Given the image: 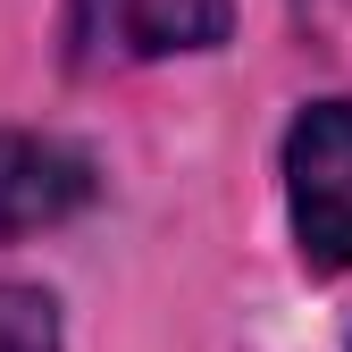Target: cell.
Here are the masks:
<instances>
[{"instance_id":"3957f363","label":"cell","mask_w":352,"mask_h":352,"mask_svg":"<svg viewBox=\"0 0 352 352\" xmlns=\"http://www.w3.org/2000/svg\"><path fill=\"white\" fill-rule=\"evenodd\" d=\"M93 201V160L59 135L0 126V235H42Z\"/></svg>"},{"instance_id":"277c9868","label":"cell","mask_w":352,"mask_h":352,"mask_svg":"<svg viewBox=\"0 0 352 352\" xmlns=\"http://www.w3.org/2000/svg\"><path fill=\"white\" fill-rule=\"evenodd\" d=\"M0 352H59V311H51V294L0 277Z\"/></svg>"},{"instance_id":"7a4b0ae2","label":"cell","mask_w":352,"mask_h":352,"mask_svg":"<svg viewBox=\"0 0 352 352\" xmlns=\"http://www.w3.org/2000/svg\"><path fill=\"white\" fill-rule=\"evenodd\" d=\"M235 25L227 0H67L76 67H126L168 51H218Z\"/></svg>"},{"instance_id":"6da1fadb","label":"cell","mask_w":352,"mask_h":352,"mask_svg":"<svg viewBox=\"0 0 352 352\" xmlns=\"http://www.w3.org/2000/svg\"><path fill=\"white\" fill-rule=\"evenodd\" d=\"M294 235L319 269H352V101H319L285 135Z\"/></svg>"}]
</instances>
